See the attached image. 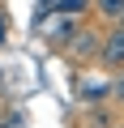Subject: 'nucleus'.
Segmentation results:
<instances>
[{
	"instance_id": "39448f33",
	"label": "nucleus",
	"mask_w": 124,
	"mask_h": 128,
	"mask_svg": "<svg viewBox=\"0 0 124 128\" xmlns=\"http://www.w3.org/2000/svg\"><path fill=\"white\" fill-rule=\"evenodd\" d=\"M94 4H98L103 17H120V13H124V0H94Z\"/></svg>"
},
{
	"instance_id": "f257e3e1",
	"label": "nucleus",
	"mask_w": 124,
	"mask_h": 128,
	"mask_svg": "<svg viewBox=\"0 0 124 128\" xmlns=\"http://www.w3.org/2000/svg\"><path fill=\"white\" fill-rule=\"evenodd\" d=\"M64 51L73 56V60H98V51H103V43L86 30V26H77L73 34H69V43H64Z\"/></svg>"
},
{
	"instance_id": "7ed1b4c3",
	"label": "nucleus",
	"mask_w": 124,
	"mask_h": 128,
	"mask_svg": "<svg viewBox=\"0 0 124 128\" xmlns=\"http://www.w3.org/2000/svg\"><path fill=\"white\" fill-rule=\"evenodd\" d=\"M77 90H81L86 102H98V98H107L115 86H111V81H77Z\"/></svg>"
},
{
	"instance_id": "423d86ee",
	"label": "nucleus",
	"mask_w": 124,
	"mask_h": 128,
	"mask_svg": "<svg viewBox=\"0 0 124 128\" xmlns=\"http://www.w3.org/2000/svg\"><path fill=\"white\" fill-rule=\"evenodd\" d=\"M56 4H60V0H39V9H34V22H39V26H43V17H47V13H51V9H56Z\"/></svg>"
},
{
	"instance_id": "6e6552de",
	"label": "nucleus",
	"mask_w": 124,
	"mask_h": 128,
	"mask_svg": "<svg viewBox=\"0 0 124 128\" xmlns=\"http://www.w3.org/2000/svg\"><path fill=\"white\" fill-rule=\"evenodd\" d=\"M0 38H5V30H0Z\"/></svg>"
},
{
	"instance_id": "f03ea898",
	"label": "nucleus",
	"mask_w": 124,
	"mask_h": 128,
	"mask_svg": "<svg viewBox=\"0 0 124 128\" xmlns=\"http://www.w3.org/2000/svg\"><path fill=\"white\" fill-rule=\"evenodd\" d=\"M98 60L107 64V68H124V26H115V30L103 38V51H98Z\"/></svg>"
},
{
	"instance_id": "20e7f679",
	"label": "nucleus",
	"mask_w": 124,
	"mask_h": 128,
	"mask_svg": "<svg viewBox=\"0 0 124 128\" xmlns=\"http://www.w3.org/2000/svg\"><path fill=\"white\" fill-rule=\"evenodd\" d=\"M90 4H94V0H60V4H56V9H60V13H64V17H81V13L90 9Z\"/></svg>"
},
{
	"instance_id": "0eeeda50",
	"label": "nucleus",
	"mask_w": 124,
	"mask_h": 128,
	"mask_svg": "<svg viewBox=\"0 0 124 128\" xmlns=\"http://www.w3.org/2000/svg\"><path fill=\"white\" fill-rule=\"evenodd\" d=\"M0 86H5V77H0Z\"/></svg>"
}]
</instances>
